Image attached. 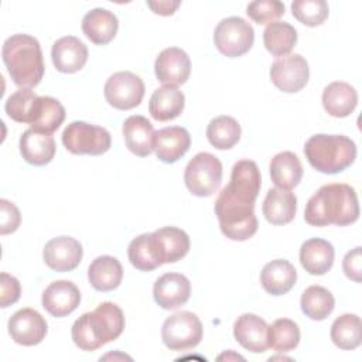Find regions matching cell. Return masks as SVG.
<instances>
[{
    "mask_svg": "<svg viewBox=\"0 0 362 362\" xmlns=\"http://www.w3.org/2000/svg\"><path fill=\"white\" fill-rule=\"evenodd\" d=\"M51 58L57 71L74 74L85 66L88 61V48L79 38L65 35L54 42Z\"/></svg>",
    "mask_w": 362,
    "mask_h": 362,
    "instance_id": "obj_20",
    "label": "cell"
},
{
    "mask_svg": "<svg viewBox=\"0 0 362 362\" xmlns=\"http://www.w3.org/2000/svg\"><path fill=\"white\" fill-rule=\"evenodd\" d=\"M0 233L7 235L16 232L21 222L18 208L7 199H0Z\"/></svg>",
    "mask_w": 362,
    "mask_h": 362,
    "instance_id": "obj_42",
    "label": "cell"
},
{
    "mask_svg": "<svg viewBox=\"0 0 362 362\" xmlns=\"http://www.w3.org/2000/svg\"><path fill=\"white\" fill-rule=\"evenodd\" d=\"M1 57L10 78L20 89H31L41 82L45 68L37 38L28 34L8 37L3 44Z\"/></svg>",
    "mask_w": 362,
    "mask_h": 362,
    "instance_id": "obj_3",
    "label": "cell"
},
{
    "mask_svg": "<svg viewBox=\"0 0 362 362\" xmlns=\"http://www.w3.org/2000/svg\"><path fill=\"white\" fill-rule=\"evenodd\" d=\"M233 337L245 349L253 354H262L270 348L267 322L252 313L238 317L233 324Z\"/></svg>",
    "mask_w": 362,
    "mask_h": 362,
    "instance_id": "obj_17",
    "label": "cell"
},
{
    "mask_svg": "<svg viewBox=\"0 0 362 362\" xmlns=\"http://www.w3.org/2000/svg\"><path fill=\"white\" fill-rule=\"evenodd\" d=\"M240 124L230 116H218L206 127L208 141L218 150L232 148L240 139Z\"/></svg>",
    "mask_w": 362,
    "mask_h": 362,
    "instance_id": "obj_36",
    "label": "cell"
},
{
    "mask_svg": "<svg viewBox=\"0 0 362 362\" xmlns=\"http://www.w3.org/2000/svg\"><path fill=\"white\" fill-rule=\"evenodd\" d=\"M127 256L132 266L137 270L150 272L160 267L150 247V233H143L134 238L127 247Z\"/></svg>",
    "mask_w": 362,
    "mask_h": 362,
    "instance_id": "obj_40",
    "label": "cell"
},
{
    "mask_svg": "<svg viewBox=\"0 0 362 362\" xmlns=\"http://www.w3.org/2000/svg\"><path fill=\"white\" fill-rule=\"evenodd\" d=\"M161 338L171 351L192 349L202 339V324L198 315L191 311L175 313L164 321Z\"/></svg>",
    "mask_w": 362,
    "mask_h": 362,
    "instance_id": "obj_9",
    "label": "cell"
},
{
    "mask_svg": "<svg viewBox=\"0 0 362 362\" xmlns=\"http://www.w3.org/2000/svg\"><path fill=\"white\" fill-rule=\"evenodd\" d=\"M291 11L301 24L317 27L327 20L329 8L325 0H296L291 3Z\"/></svg>",
    "mask_w": 362,
    "mask_h": 362,
    "instance_id": "obj_38",
    "label": "cell"
},
{
    "mask_svg": "<svg viewBox=\"0 0 362 362\" xmlns=\"http://www.w3.org/2000/svg\"><path fill=\"white\" fill-rule=\"evenodd\" d=\"M246 13L257 24H270L284 14V4L279 0H257L247 4Z\"/></svg>",
    "mask_w": 362,
    "mask_h": 362,
    "instance_id": "obj_41",
    "label": "cell"
},
{
    "mask_svg": "<svg viewBox=\"0 0 362 362\" xmlns=\"http://www.w3.org/2000/svg\"><path fill=\"white\" fill-rule=\"evenodd\" d=\"M82 245L71 236H57L45 243L42 257L45 264L55 272H71L82 260Z\"/></svg>",
    "mask_w": 362,
    "mask_h": 362,
    "instance_id": "obj_15",
    "label": "cell"
},
{
    "mask_svg": "<svg viewBox=\"0 0 362 362\" xmlns=\"http://www.w3.org/2000/svg\"><path fill=\"white\" fill-rule=\"evenodd\" d=\"M359 218L355 189L342 182L322 185L307 202L304 219L311 226H346Z\"/></svg>",
    "mask_w": 362,
    "mask_h": 362,
    "instance_id": "obj_1",
    "label": "cell"
},
{
    "mask_svg": "<svg viewBox=\"0 0 362 362\" xmlns=\"http://www.w3.org/2000/svg\"><path fill=\"white\" fill-rule=\"evenodd\" d=\"M38 96L31 89H18L11 93L4 105V110L10 119L17 123H27L34 106V102Z\"/></svg>",
    "mask_w": 362,
    "mask_h": 362,
    "instance_id": "obj_39",
    "label": "cell"
},
{
    "mask_svg": "<svg viewBox=\"0 0 362 362\" xmlns=\"http://www.w3.org/2000/svg\"><path fill=\"white\" fill-rule=\"evenodd\" d=\"M332 342L344 351H352L362 342V324L356 314H342L331 325Z\"/></svg>",
    "mask_w": 362,
    "mask_h": 362,
    "instance_id": "obj_34",
    "label": "cell"
},
{
    "mask_svg": "<svg viewBox=\"0 0 362 362\" xmlns=\"http://www.w3.org/2000/svg\"><path fill=\"white\" fill-rule=\"evenodd\" d=\"M255 41L253 27L242 17H226L218 23L214 31L216 49L229 58L246 54Z\"/></svg>",
    "mask_w": 362,
    "mask_h": 362,
    "instance_id": "obj_8",
    "label": "cell"
},
{
    "mask_svg": "<svg viewBox=\"0 0 362 362\" xmlns=\"http://www.w3.org/2000/svg\"><path fill=\"white\" fill-rule=\"evenodd\" d=\"M185 105V96L177 86L164 85L157 88L148 102V112L158 122H168L178 117Z\"/></svg>",
    "mask_w": 362,
    "mask_h": 362,
    "instance_id": "obj_28",
    "label": "cell"
},
{
    "mask_svg": "<svg viewBox=\"0 0 362 362\" xmlns=\"http://www.w3.org/2000/svg\"><path fill=\"white\" fill-rule=\"evenodd\" d=\"M191 146V136L187 129L181 126H170L160 129L154 134L153 147L156 156L163 163H175L178 161Z\"/></svg>",
    "mask_w": 362,
    "mask_h": 362,
    "instance_id": "obj_21",
    "label": "cell"
},
{
    "mask_svg": "<svg viewBox=\"0 0 362 362\" xmlns=\"http://www.w3.org/2000/svg\"><path fill=\"white\" fill-rule=\"evenodd\" d=\"M144 90L140 76L130 71H120L109 76L103 93L110 106L119 110H129L140 105Z\"/></svg>",
    "mask_w": 362,
    "mask_h": 362,
    "instance_id": "obj_10",
    "label": "cell"
},
{
    "mask_svg": "<svg viewBox=\"0 0 362 362\" xmlns=\"http://www.w3.org/2000/svg\"><path fill=\"white\" fill-rule=\"evenodd\" d=\"M344 273L348 279L359 283L361 281V273H362V257H361V247L356 246L351 252H348L342 262Z\"/></svg>",
    "mask_w": 362,
    "mask_h": 362,
    "instance_id": "obj_44",
    "label": "cell"
},
{
    "mask_svg": "<svg viewBox=\"0 0 362 362\" xmlns=\"http://www.w3.org/2000/svg\"><path fill=\"white\" fill-rule=\"evenodd\" d=\"M189 246L188 235L175 226H164L150 233V247L160 266L181 260L188 253Z\"/></svg>",
    "mask_w": 362,
    "mask_h": 362,
    "instance_id": "obj_12",
    "label": "cell"
},
{
    "mask_svg": "<svg viewBox=\"0 0 362 362\" xmlns=\"http://www.w3.org/2000/svg\"><path fill=\"white\" fill-rule=\"evenodd\" d=\"M0 307L6 308L20 298L21 286L14 276L4 272L0 274Z\"/></svg>",
    "mask_w": 362,
    "mask_h": 362,
    "instance_id": "obj_43",
    "label": "cell"
},
{
    "mask_svg": "<svg viewBox=\"0 0 362 362\" xmlns=\"http://www.w3.org/2000/svg\"><path fill=\"white\" fill-rule=\"evenodd\" d=\"M184 181L192 195L209 197L221 185L222 163L211 153H198L187 164Z\"/></svg>",
    "mask_w": 362,
    "mask_h": 362,
    "instance_id": "obj_7",
    "label": "cell"
},
{
    "mask_svg": "<svg viewBox=\"0 0 362 362\" xmlns=\"http://www.w3.org/2000/svg\"><path fill=\"white\" fill-rule=\"evenodd\" d=\"M300 342V328L288 318H279L269 325V346L277 352H290Z\"/></svg>",
    "mask_w": 362,
    "mask_h": 362,
    "instance_id": "obj_37",
    "label": "cell"
},
{
    "mask_svg": "<svg viewBox=\"0 0 362 362\" xmlns=\"http://www.w3.org/2000/svg\"><path fill=\"white\" fill-rule=\"evenodd\" d=\"M304 154L310 165L324 174H338L356 158L354 140L342 134H314L304 144Z\"/></svg>",
    "mask_w": 362,
    "mask_h": 362,
    "instance_id": "obj_4",
    "label": "cell"
},
{
    "mask_svg": "<svg viewBox=\"0 0 362 362\" xmlns=\"http://www.w3.org/2000/svg\"><path fill=\"white\" fill-rule=\"evenodd\" d=\"M297 42L296 28L284 21H274L267 24L263 31V44L266 49L274 57L287 55Z\"/></svg>",
    "mask_w": 362,
    "mask_h": 362,
    "instance_id": "obj_35",
    "label": "cell"
},
{
    "mask_svg": "<svg viewBox=\"0 0 362 362\" xmlns=\"http://www.w3.org/2000/svg\"><path fill=\"white\" fill-rule=\"evenodd\" d=\"M356 105L358 93L349 83L335 81L324 88L322 106L328 115L334 117H346L354 112Z\"/></svg>",
    "mask_w": 362,
    "mask_h": 362,
    "instance_id": "obj_30",
    "label": "cell"
},
{
    "mask_svg": "<svg viewBox=\"0 0 362 362\" xmlns=\"http://www.w3.org/2000/svg\"><path fill=\"white\" fill-rule=\"evenodd\" d=\"M334 246L321 238H311L300 247V263L313 276L325 274L334 264Z\"/></svg>",
    "mask_w": 362,
    "mask_h": 362,
    "instance_id": "obj_22",
    "label": "cell"
},
{
    "mask_svg": "<svg viewBox=\"0 0 362 362\" xmlns=\"http://www.w3.org/2000/svg\"><path fill=\"white\" fill-rule=\"evenodd\" d=\"M263 215L272 225L290 223L297 211V198L288 189L272 188L263 201Z\"/></svg>",
    "mask_w": 362,
    "mask_h": 362,
    "instance_id": "obj_27",
    "label": "cell"
},
{
    "mask_svg": "<svg viewBox=\"0 0 362 362\" xmlns=\"http://www.w3.org/2000/svg\"><path fill=\"white\" fill-rule=\"evenodd\" d=\"M119 28L117 17L102 7L92 8L82 18V31L96 45L109 44Z\"/></svg>",
    "mask_w": 362,
    "mask_h": 362,
    "instance_id": "obj_23",
    "label": "cell"
},
{
    "mask_svg": "<svg viewBox=\"0 0 362 362\" xmlns=\"http://www.w3.org/2000/svg\"><path fill=\"white\" fill-rule=\"evenodd\" d=\"M81 303L78 287L68 280L52 281L42 293V307L57 318L66 317Z\"/></svg>",
    "mask_w": 362,
    "mask_h": 362,
    "instance_id": "obj_19",
    "label": "cell"
},
{
    "mask_svg": "<svg viewBox=\"0 0 362 362\" xmlns=\"http://www.w3.org/2000/svg\"><path fill=\"white\" fill-rule=\"evenodd\" d=\"M191 296V283L181 273H165L158 277L153 287L154 301L164 310L184 305Z\"/></svg>",
    "mask_w": 362,
    "mask_h": 362,
    "instance_id": "obj_18",
    "label": "cell"
},
{
    "mask_svg": "<svg viewBox=\"0 0 362 362\" xmlns=\"http://www.w3.org/2000/svg\"><path fill=\"white\" fill-rule=\"evenodd\" d=\"M65 119V109L51 96H38L34 102L28 124L41 133H54Z\"/></svg>",
    "mask_w": 362,
    "mask_h": 362,
    "instance_id": "obj_29",
    "label": "cell"
},
{
    "mask_svg": "<svg viewBox=\"0 0 362 362\" xmlns=\"http://www.w3.org/2000/svg\"><path fill=\"white\" fill-rule=\"evenodd\" d=\"M154 72L158 82L168 86H178L187 82L191 74L188 54L177 47L163 49L154 62Z\"/></svg>",
    "mask_w": 362,
    "mask_h": 362,
    "instance_id": "obj_14",
    "label": "cell"
},
{
    "mask_svg": "<svg viewBox=\"0 0 362 362\" xmlns=\"http://www.w3.org/2000/svg\"><path fill=\"white\" fill-rule=\"evenodd\" d=\"M45 318L33 308H21L8 320V334L11 339L24 346L40 344L47 335Z\"/></svg>",
    "mask_w": 362,
    "mask_h": 362,
    "instance_id": "obj_13",
    "label": "cell"
},
{
    "mask_svg": "<svg viewBox=\"0 0 362 362\" xmlns=\"http://www.w3.org/2000/svg\"><path fill=\"white\" fill-rule=\"evenodd\" d=\"M260 185L262 178L257 164L252 160H239L233 164L230 181L225 188L236 199L255 202L259 195Z\"/></svg>",
    "mask_w": 362,
    "mask_h": 362,
    "instance_id": "obj_16",
    "label": "cell"
},
{
    "mask_svg": "<svg viewBox=\"0 0 362 362\" xmlns=\"http://www.w3.org/2000/svg\"><path fill=\"white\" fill-rule=\"evenodd\" d=\"M310 76V68L300 54H288L277 58L270 66V79L274 86L286 93L301 90Z\"/></svg>",
    "mask_w": 362,
    "mask_h": 362,
    "instance_id": "obj_11",
    "label": "cell"
},
{
    "mask_svg": "<svg viewBox=\"0 0 362 362\" xmlns=\"http://www.w3.org/2000/svg\"><path fill=\"white\" fill-rule=\"evenodd\" d=\"M297 280V270L284 259H276L264 264L260 273L263 288L272 296H283L288 293Z\"/></svg>",
    "mask_w": 362,
    "mask_h": 362,
    "instance_id": "obj_26",
    "label": "cell"
},
{
    "mask_svg": "<svg viewBox=\"0 0 362 362\" xmlns=\"http://www.w3.org/2000/svg\"><path fill=\"white\" fill-rule=\"evenodd\" d=\"M123 137L126 147L136 156L139 157H146L148 156L154 147V127L153 124L140 115H133L129 116L123 122Z\"/></svg>",
    "mask_w": 362,
    "mask_h": 362,
    "instance_id": "obj_24",
    "label": "cell"
},
{
    "mask_svg": "<svg viewBox=\"0 0 362 362\" xmlns=\"http://www.w3.org/2000/svg\"><path fill=\"white\" fill-rule=\"evenodd\" d=\"M55 150V140L49 133L28 129L20 137V153L28 164H48L54 158Z\"/></svg>",
    "mask_w": 362,
    "mask_h": 362,
    "instance_id": "obj_25",
    "label": "cell"
},
{
    "mask_svg": "<svg viewBox=\"0 0 362 362\" xmlns=\"http://www.w3.org/2000/svg\"><path fill=\"white\" fill-rule=\"evenodd\" d=\"M62 144L72 154L100 156L110 148V133L86 122H72L62 132Z\"/></svg>",
    "mask_w": 362,
    "mask_h": 362,
    "instance_id": "obj_6",
    "label": "cell"
},
{
    "mask_svg": "<svg viewBox=\"0 0 362 362\" xmlns=\"http://www.w3.org/2000/svg\"><path fill=\"white\" fill-rule=\"evenodd\" d=\"M301 311L314 321L325 320L335 307V298L322 286H310L304 290L300 298Z\"/></svg>",
    "mask_w": 362,
    "mask_h": 362,
    "instance_id": "obj_33",
    "label": "cell"
},
{
    "mask_svg": "<svg viewBox=\"0 0 362 362\" xmlns=\"http://www.w3.org/2000/svg\"><path fill=\"white\" fill-rule=\"evenodd\" d=\"M215 214L221 232L230 240H247L257 232L255 202L236 199L225 187L215 201Z\"/></svg>",
    "mask_w": 362,
    "mask_h": 362,
    "instance_id": "obj_5",
    "label": "cell"
},
{
    "mask_svg": "<svg viewBox=\"0 0 362 362\" xmlns=\"http://www.w3.org/2000/svg\"><path fill=\"white\" fill-rule=\"evenodd\" d=\"M270 177L277 188L291 189L297 187L303 177L300 158L291 151L277 153L270 161Z\"/></svg>",
    "mask_w": 362,
    "mask_h": 362,
    "instance_id": "obj_32",
    "label": "cell"
},
{
    "mask_svg": "<svg viewBox=\"0 0 362 362\" xmlns=\"http://www.w3.org/2000/svg\"><path fill=\"white\" fill-rule=\"evenodd\" d=\"M124 329V315L119 305L100 303L92 313L82 314L72 325L74 344L82 351H96L115 341Z\"/></svg>",
    "mask_w": 362,
    "mask_h": 362,
    "instance_id": "obj_2",
    "label": "cell"
},
{
    "mask_svg": "<svg viewBox=\"0 0 362 362\" xmlns=\"http://www.w3.org/2000/svg\"><path fill=\"white\" fill-rule=\"evenodd\" d=\"M147 6L153 10V13L160 16H171L177 7L180 6V1L173 0H158V1H147Z\"/></svg>",
    "mask_w": 362,
    "mask_h": 362,
    "instance_id": "obj_45",
    "label": "cell"
},
{
    "mask_svg": "<svg viewBox=\"0 0 362 362\" xmlns=\"http://www.w3.org/2000/svg\"><path fill=\"white\" fill-rule=\"evenodd\" d=\"M90 286L98 291H110L120 286L123 269L120 262L113 256H99L88 267Z\"/></svg>",
    "mask_w": 362,
    "mask_h": 362,
    "instance_id": "obj_31",
    "label": "cell"
}]
</instances>
